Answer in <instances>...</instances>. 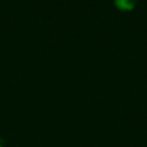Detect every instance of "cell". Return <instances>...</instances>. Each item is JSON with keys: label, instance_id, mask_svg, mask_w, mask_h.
I'll return each instance as SVG.
<instances>
[{"label": "cell", "instance_id": "1", "mask_svg": "<svg viewBox=\"0 0 147 147\" xmlns=\"http://www.w3.org/2000/svg\"><path fill=\"white\" fill-rule=\"evenodd\" d=\"M116 6L121 10H130L134 7L135 0H116Z\"/></svg>", "mask_w": 147, "mask_h": 147}]
</instances>
